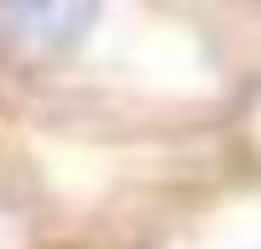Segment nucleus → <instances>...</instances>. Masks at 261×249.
Masks as SVG:
<instances>
[{
	"label": "nucleus",
	"mask_w": 261,
	"mask_h": 249,
	"mask_svg": "<svg viewBox=\"0 0 261 249\" xmlns=\"http://www.w3.org/2000/svg\"><path fill=\"white\" fill-rule=\"evenodd\" d=\"M70 249H134L128 238H105V243H70Z\"/></svg>",
	"instance_id": "3"
},
{
	"label": "nucleus",
	"mask_w": 261,
	"mask_h": 249,
	"mask_svg": "<svg viewBox=\"0 0 261 249\" xmlns=\"http://www.w3.org/2000/svg\"><path fill=\"white\" fill-rule=\"evenodd\" d=\"M0 249H70L64 226L53 220L47 197L35 185V168L6 122H0Z\"/></svg>",
	"instance_id": "2"
},
{
	"label": "nucleus",
	"mask_w": 261,
	"mask_h": 249,
	"mask_svg": "<svg viewBox=\"0 0 261 249\" xmlns=\"http://www.w3.org/2000/svg\"><path fill=\"white\" fill-rule=\"evenodd\" d=\"M226 0H0V122L53 139H221L250 99Z\"/></svg>",
	"instance_id": "1"
}]
</instances>
